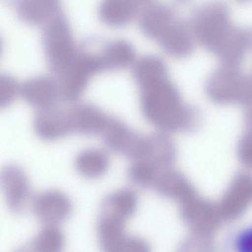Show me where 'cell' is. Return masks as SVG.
Returning a JSON list of instances; mask_svg holds the SVG:
<instances>
[{
  "label": "cell",
  "mask_w": 252,
  "mask_h": 252,
  "mask_svg": "<svg viewBox=\"0 0 252 252\" xmlns=\"http://www.w3.org/2000/svg\"><path fill=\"white\" fill-rule=\"evenodd\" d=\"M45 225H56L65 220L72 211L69 198L57 190H47L34 196L31 208Z\"/></svg>",
  "instance_id": "ba28073f"
},
{
  "label": "cell",
  "mask_w": 252,
  "mask_h": 252,
  "mask_svg": "<svg viewBox=\"0 0 252 252\" xmlns=\"http://www.w3.org/2000/svg\"><path fill=\"white\" fill-rule=\"evenodd\" d=\"M103 71L116 70L130 65L135 58L132 45L124 40L105 43L99 52Z\"/></svg>",
  "instance_id": "d6986e66"
},
{
  "label": "cell",
  "mask_w": 252,
  "mask_h": 252,
  "mask_svg": "<svg viewBox=\"0 0 252 252\" xmlns=\"http://www.w3.org/2000/svg\"><path fill=\"white\" fill-rule=\"evenodd\" d=\"M20 93L28 103L39 109L57 105L62 100L58 79L48 76L26 81L21 86Z\"/></svg>",
  "instance_id": "30bf717a"
},
{
  "label": "cell",
  "mask_w": 252,
  "mask_h": 252,
  "mask_svg": "<svg viewBox=\"0 0 252 252\" xmlns=\"http://www.w3.org/2000/svg\"><path fill=\"white\" fill-rule=\"evenodd\" d=\"M17 17L32 26H44L62 11L60 0H12Z\"/></svg>",
  "instance_id": "4fadbf2b"
},
{
  "label": "cell",
  "mask_w": 252,
  "mask_h": 252,
  "mask_svg": "<svg viewBox=\"0 0 252 252\" xmlns=\"http://www.w3.org/2000/svg\"><path fill=\"white\" fill-rule=\"evenodd\" d=\"M158 41L166 53L177 58L188 56L194 48L193 38L188 27L177 21L166 30Z\"/></svg>",
  "instance_id": "e0dca14e"
},
{
  "label": "cell",
  "mask_w": 252,
  "mask_h": 252,
  "mask_svg": "<svg viewBox=\"0 0 252 252\" xmlns=\"http://www.w3.org/2000/svg\"><path fill=\"white\" fill-rule=\"evenodd\" d=\"M109 164V158L106 154L94 149L80 152L75 162L77 172L89 179H95L103 175L108 169Z\"/></svg>",
  "instance_id": "ffe728a7"
},
{
  "label": "cell",
  "mask_w": 252,
  "mask_h": 252,
  "mask_svg": "<svg viewBox=\"0 0 252 252\" xmlns=\"http://www.w3.org/2000/svg\"><path fill=\"white\" fill-rule=\"evenodd\" d=\"M152 189L160 196L179 203L196 195L194 187L186 177L171 168L159 173Z\"/></svg>",
  "instance_id": "7c38bea8"
},
{
  "label": "cell",
  "mask_w": 252,
  "mask_h": 252,
  "mask_svg": "<svg viewBox=\"0 0 252 252\" xmlns=\"http://www.w3.org/2000/svg\"><path fill=\"white\" fill-rule=\"evenodd\" d=\"M100 135L106 148L132 161L145 154L147 136L136 132L116 117L109 116Z\"/></svg>",
  "instance_id": "5b68a950"
},
{
  "label": "cell",
  "mask_w": 252,
  "mask_h": 252,
  "mask_svg": "<svg viewBox=\"0 0 252 252\" xmlns=\"http://www.w3.org/2000/svg\"><path fill=\"white\" fill-rule=\"evenodd\" d=\"M150 251L149 244L141 237L127 236L120 252H148Z\"/></svg>",
  "instance_id": "484cf974"
},
{
  "label": "cell",
  "mask_w": 252,
  "mask_h": 252,
  "mask_svg": "<svg viewBox=\"0 0 252 252\" xmlns=\"http://www.w3.org/2000/svg\"><path fill=\"white\" fill-rule=\"evenodd\" d=\"M137 202L136 193L131 189L125 188L106 196L101 206L115 211L127 219L134 214Z\"/></svg>",
  "instance_id": "7402d4cb"
},
{
  "label": "cell",
  "mask_w": 252,
  "mask_h": 252,
  "mask_svg": "<svg viewBox=\"0 0 252 252\" xmlns=\"http://www.w3.org/2000/svg\"><path fill=\"white\" fill-rule=\"evenodd\" d=\"M142 112L148 122L162 132L186 131L189 106L168 77L138 86Z\"/></svg>",
  "instance_id": "6da1fadb"
},
{
  "label": "cell",
  "mask_w": 252,
  "mask_h": 252,
  "mask_svg": "<svg viewBox=\"0 0 252 252\" xmlns=\"http://www.w3.org/2000/svg\"><path fill=\"white\" fill-rule=\"evenodd\" d=\"M205 91L217 104L252 106V79L239 66L220 64L207 78Z\"/></svg>",
  "instance_id": "3957f363"
},
{
  "label": "cell",
  "mask_w": 252,
  "mask_h": 252,
  "mask_svg": "<svg viewBox=\"0 0 252 252\" xmlns=\"http://www.w3.org/2000/svg\"><path fill=\"white\" fill-rule=\"evenodd\" d=\"M127 219L109 211L100 210L97 223L99 245L105 252H120L126 238L125 224Z\"/></svg>",
  "instance_id": "8fae6325"
},
{
  "label": "cell",
  "mask_w": 252,
  "mask_h": 252,
  "mask_svg": "<svg viewBox=\"0 0 252 252\" xmlns=\"http://www.w3.org/2000/svg\"><path fill=\"white\" fill-rule=\"evenodd\" d=\"M64 244L62 230L56 225H45L31 243V248L39 252H59Z\"/></svg>",
  "instance_id": "603a6c76"
},
{
  "label": "cell",
  "mask_w": 252,
  "mask_h": 252,
  "mask_svg": "<svg viewBox=\"0 0 252 252\" xmlns=\"http://www.w3.org/2000/svg\"><path fill=\"white\" fill-rule=\"evenodd\" d=\"M161 171L149 162L139 159L132 161L128 169V176L130 180L137 185L145 189H152Z\"/></svg>",
  "instance_id": "cb8c5ba5"
},
{
  "label": "cell",
  "mask_w": 252,
  "mask_h": 252,
  "mask_svg": "<svg viewBox=\"0 0 252 252\" xmlns=\"http://www.w3.org/2000/svg\"><path fill=\"white\" fill-rule=\"evenodd\" d=\"M95 74V70L91 59L78 51L72 66L57 78L60 84L62 101L66 103L77 101L84 92L90 77Z\"/></svg>",
  "instance_id": "52a82bcc"
},
{
  "label": "cell",
  "mask_w": 252,
  "mask_h": 252,
  "mask_svg": "<svg viewBox=\"0 0 252 252\" xmlns=\"http://www.w3.org/2000/svg\"><path fill=\"white\" fill-rule=\"evenodd\" d=\"M236 245L241 252H252V225L245 229L239 234Z\"/></svg>",
  "instance_id": "4316f807"
},
{
  "label": "cell",
  "mask_w": 252,
  "mask_h": 252,
  "mask_svg": "<svg viewBox=\"0 0 252 252\" xmlns=\"http://www.w3.org/2000/svg\"><path fill=\"white\" fill-rule=\"evenodd\" d=\"M73 131L83 135H100L109 116L96 106L78 104L69 109Z\"/></svg>",
  "instance_id": "5bb4252c"
},
{
  "label": "cell",
  "mask_w": 252,
  "mask_h": 252,
  "mask_svg": "<svg viewBox=\"0 0 252 252\" xmlns=\"http://www.w3.org/2000/svg\"><path fill=\"white\" fill-rule=\"evenodd\" d=\"M227 13L222 8L208 7L197 16L193 32L200 43L219 58L220 63L230 61L242 52L245 41L234 36Z\"/></svg>",
  "instance_id": "7a4b0ae2"
},
{
  "label": "cell",
  "mask_w": 252,
  "mask_h": 252,
  "mask_svg": "<svg viewBox=\"0 0 252 252\" xmlns=\"http://www.w3.org/2000/svg\"><path fill=\"white\" fill-rule=\"evenodd\" d=\"M21 87L12 76L6 74L0 75V107L5 108L15 99Z\"/></svg>",
  "instance_id": "d4e9b609"
},
{
  "label": "cell",
  "mask_w": 252,
  "mask_h": 252,
  "mask_svg": "<svg viewBox=\"0 0 252 252\" xmlns=\"http://www.w3.org/2000/svg\"><path fill=\"white\" fill-rule=\"evenodd\" d=\"M251 78H252V75L251 76Z\"/></svg>",
  "instance_id": "f1b7e54d"
},
{
  "label": "cell",
  "mask_w": 252,
  "mask_h": 252,
  "mask_svg": "<svg viewBox=\"0 0 252 252\" xmlns=\"http://www.w3.org/2000/svg\"><path fill=\"white\" fill-rule=\"evenodd\" d=\"M132 74L138 86L168 77L165 63L160 58L154 55L144 56L137 61Z\"/></svg>",
  "instance_id": "44dd1931"
},
{
  "label": "cell",
  "mask_w": 252,
  "mask_h": 252,
  "mask_svg": "<svg viewBox=\"0 0 252 252\" xmlns=\"http://www.w3.org/2000/svg\"><path fill=\"white\" fill-rule=\"evenodd\" d=\"M43 27L42 42L47 63L58 77L73 64L78 50L68 21L62 11Z\"/></svg>",
  "instance_id": "277c9868"
},
{
  "label": "cell",
  "mask_w": 252,
  "mask_h": 252,
  "mask_svg": "<svg viewBox=\"0 0 252 252\" xmlns=\"http://www.w3.org/2000/svg\"><path fill=\"white\" fill-rule=\"evenodd\" d=\"M177 156V151L174 141L163 132L148 135L147 150L140 159L149 162L162 171L171 168Z\"/></svg>",
  "instance_id": "2e32d148"
},
{
  "label": "cell",
  "mask_w": 252,
  "mask_h": 252,
  "mask_svg": "<svg viewBox=\"0 0 252 252\" xmlns=\"http://www.w3.org/2000/svg\"><path fill=\"white\" fill-rule=\"evenodd\" d=\"M140 4L144 3L148 1L149 0H136Z\"/></svg>",
  "instance_id": "83f0119b"
},
{
  "label": "cell",
  "mask_w": 252,
  "mask_h": 252,
  "mask_svg": "<svg viewBox=\"0 0 252 252\" xmlns=\"http://www.w3.org/2000/svg\"><path fill=\"white\" fill-rule=\"evenodd\" d=\"M140 5L136 0H102L98 7V16L109 26L121 27L133 19Z\"/></svg>",
  "instance_id": "ac0fdd59"
},
{
  "label": "cell",
  "mask_w": 252,
  "mask_h": 252,
  "mask_svg": "<svg viewBox=\"0 0 252 252\" xmlns=\"http://www.w3.org/2000/svg\"><path fill=\"white\" fill-rule=\"evenodd\" d=\"M33 127L41 139L51 141L73 132L69 109L57 105L39 109L34 117Z\"/></svg>",
  "instance_id": "9c48e42d"
},
{
  "label": "cell",
  "mask_w": 252,
  "mask_h": 252,
  "mask_svg": "<svg viewBox=\"0 0 252 252\" xmlns=\"http://www.w3.org/2000/svg\"><path fill=\"white\" fill-rule=\"evenodd\" d=\"M0 185L8 208L13 213L20 215L32 208L34 195L24 170L10 164L1 170Z\"/></svg>",
  "instance_id": "8992f818"
},
{
  "label": "cell",
  "mask_w": 252,
  "mask_h": 252,
  "mask_svg": "<svg viewBox=\"0 0 252 252\" xmlns=\"http://www.w3.org/2000/svg\"><path fill=\"white\" fill-rule=\"evenodd\" d=\"M175 21L170 8L156 3L145 8L140 17L139 25L144 35L158 41Z\"/></svg>",
  "instance_id": "9a60e30c"
}]
</instances>
